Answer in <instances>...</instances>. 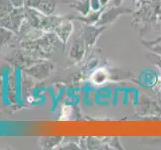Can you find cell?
I'll return each instance as SVG.
<instances>
[{"label":"cell","instance_id":"cell-1","mask_svg":"<svg viewBox=\"0 0 161 150\" xmlns=\"http://www.w3.org/2000/svg\"><path fill=\"white\" fill-rule=\"evenodd\" d=\"M126 13H131V10L127 7H119V6L111 7L110 9L106 10L105 12L101 14L100 19H99L96 23V26H102V25H106L108 23H112V22H114L120 15L126 14Z\"/></svg>","mask_w":161,"mask_h":150},{"label":"cell","instance_id":"cell-2","mask_svg":"<svg viewBox=\"0 0 161 150\" xmlns=\"http://www.w3.org/2000/svg\"><path fill=\"white\" fill-rule=\"evenodd\" d=\"M106 29V26L94 27L90 24H85L82 28V38L84 39L87 47H91L95 44L98 36L101 34L102 31Z\"/></svg>","mask_w":161,"mask_h":150},{"label":"cell","instance_id":"cell-3","mask_svg":"<svg viewBox=\"0 0 161 150\" xmlns=\"http://www.w3.org/2000/svg\"><path fill=\"white\" fill-rule=\"evenodd\" d=\"M85 53V41L81 37L80 39L76 40L72 46L71 53H70V58L74 59L75 61H80L82 60L83 56Z\"/></svg>","mask_w":161,"mask_h":150},{"label":"cell","instance_id":"cell-4","mask_svg":"<svg viewBox=\"0 0 161 150\" xmlns=\"http://www.w3.org/2000/svg\"><path fill=\"white\" fill-rule=\"evenodd\" d=\"M109 74L107 73V71L103 68H99L95 70L91 75V81L95 84H102V83L106 82L108 78Z\"/></svg>","mask_w":161,"mask_h":150},{"label":"cell","instance_id":"cell-5","mask_svg":"<svg viewBox=\"0 0 161 150\" xmlns=\"http://www.w3.org/2000/svg\"><path fill=\"white\" fill-rule=\"evenodd\" d=\"M60 28L62 29V32H59V35L61 37V39L64 42H66L70 37L72 31H73V25H72L71 22H65V23L61 25Z\"/></svg>","mask_w":161,"mask_h":150},{"label":"cell","instance_id":"cell-6","mask_svg":"<svg viewBox=\"0 0 161 150\" xmlns=\"http://www.w3.org/2000/svg\"><path fill=\"white\" fill-rule=\"evenodd\" d=\"M121 2H122V0H114L113 5H114V6H119Z\"/></svg>","mask_w":161,"mask_h":150}]
</instances>
